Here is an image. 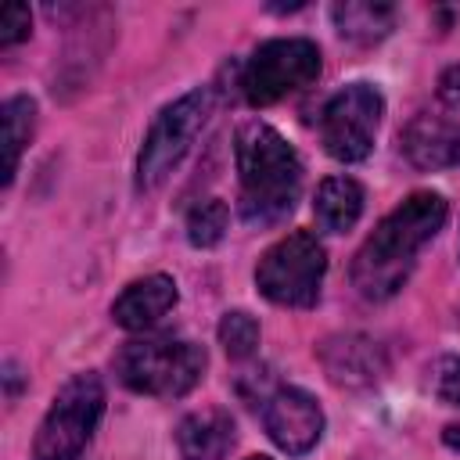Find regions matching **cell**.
Instances as JSON below:
<instances>
[{
	"instance_id": "1",
	"label": "cell",
	"mask_w": 460,
	"mask_h": 460,
	"mask_svg": "<svg viewBox=\"0 0 460 460\" xmlns=\"http://www.w3.org/2000/svg\"><path fill=\"white\" fill-rule=\"evenodd\" d=\"M442 223H446V198L435 190H417L402 205H395L352 259L356 291L370 302L392 298L406 284L420 248L442 230Z\"/></svg>"
},
{
	"instance_id": "2",
	"label": "cell",
	"mask_w": 460,
	"mask_h": 460,
	"mask_svg": "<svg viewBox=\"0 0 460 460\" xmlns=\"http://www.w3.org/2000/svg\"><path fill=\"white\" fill-rule=\"evenodd\" d=\"M237 172H241V216L252 226H273L295 208L302 190V162L295 147L270 122L241 126Z\"/></svg>"
},
{
	"instance_id": "3",
	"label": "cell",
	"mask_w": 460,
	"mask_h": 460,
	"mask_svg": "<svg viewBox=\"0 0 460 460\" xmlns=\"http://www.w3.org/2000/svg\"><path fill=\"white\" fill-rule=\"evenodd\" d=\"M115 367L122 385L140 395H183L201 381L205 349L183 338H140L119 352Z\"/></svg>"
},
{
	"instance_id": "4",
	"label": "cell",
	"mask_w": 460,
	"mask_h": 460,
	"mask_svg": "<svg viewBox=\"0 0 460 460\" xmlns=\"http://www.w3.org/2000/svg\"><path fill=\"white\" fill-rule=\"evenodd\" d=\"M208 111H212V90L208 86L190 90L158 111V119L151 122L144 147L137 155V190H155L158 183L169 180V172L190 151L194 137L205 129Z\"/></svg>"
},
{
	"instance_id": "5",
	"label": "cell",
	"mask_w": 460,
	"mask_h": 460,
	"mask_svg": "<svg viewBox=\"0 0 460 460\" xmlns=\"http://www.w3.org/2000/svg\"><path fill=\"white\" fill-rule=\"evenodd\" d=\"M104 413V385L97 374H75L50 402L40 420L32 456L36 460H75L97 431Z\"/></svg>"
},
{
	"instance_id": "6",
	"label": "cell",
	"mask_w": 460,
	"mask_h": 460,
	"mask_svg": "<svg viewBox=\"0 0 460 460\" xmlns=\"http://www.w3.org/2000/svg\"><path fill=\"white\" fill-rule=\"evenodd\" d=\"M327 270L323 244L309 230H295L262 252L255 266V284L262 298L288 309H305L320 298V280Z\"/></svg>"
},
{
	"instance_id": "7",
	"label": "cell",
	"mask_w": 460,
	"mask_h": 460,
	"mask_svg": "<svg viewBox=\"0 0 460 460\" xmlns=\"http://www.w3.org/2000/svg\"><path fill=\"white\" fill-rule=\"evenodd\" d=\"M316 75H320L316 43L295 40V36L291 40H270L248 58V65L241 72V90H244L248 104L266 108V104H277L288 93L316 83Z\"/></svg>"
},
{
	"instance_id": "8",
	"label": "cell",
	"mask_w": 460,
	"mask_h": 460,
	"mask_svg": "<svg viewBox=\"0 0 460 460\" xmlns=\"http://www.w3.org/2000/svg\"><path fill=\"white\" fill-rule=\"evenodd\" d=\"M385 111V97L370 83L341 86L320 115V140L338 162H363L374 147V133Z\"/></svg>"
},
{
	"instance_id": "9",
	"label": "cell",
	"mask_w": 460,
	"mask_h": 460,
	"mask_svg": "<svg viewBox=\"0 0 460 460\" xmlns=\"http://www.w3.org/2000/svg\"><path fill=\"white\" fill-rule=\"evenodd\" d=\"M262 424H266V435L273 438V446H280L291 456H302L320 442L323 413L309 392L277 388L262 402Z\"/></svg>"
},
{
	"instance_id": "10",
	"label": "cell",
	"mask_w": 460,
	"mask_h": 460,
	"mask_svg": "<svg viewBox=\"0 0 460 460\" xmlns=\"http://www.w3.org/2000/svg\"><path fill=\"white\" fill-rule=\"evenodd\" d=\"M320 363L327 377L341 388H367L377 385L388 370L381 345L367 334H334L320 345Z\"/></svg>"
},
{
	"instance_id": "11",
	"label": "cell",
	"mask_w": 460,
	"mask_h": 460,
	"mask_svg": "<svg viewBox=\"0 0 460 460\" xmlns=\"http://www.w3.org/2000/svg\"><path fill=\"white\" fill-rule=\"evenodd\" d=\"M176 298H180L176 280L165 277V273H151V277H140V280L126 284V291L111 305V316L126 331H144V327L158 323L176 305Z\"/></svg>"
},
{
	"instance_id": "12",
	"label": "cell",
	"mask_w": 460,
	"mask_h": 460,
	"mask_svg": "<svg viewBox=\"0 0 460 460\" xmlns=\"http://www.w3.org/2000/svg\"><path fill=\"white\" fill-rule=\"evenodd\" d=\"M180 460H223L234 446V420L226 410H194L176 428Z\"/></svg>"
},
{
	"instance_id": "13",
	"label": "cell",
	"mask_w": 460,
	"mask_h": 460,
	"mask_svg": "<svg viewBox=\"0 0 460 460\" xmlns=\"http://www.w3.org/2000/svg\"><path fill=\"white\" fill-rule=\"evenodd\" d=\"M456 144H460V129L449 126L438 115H420L410 122L402 147L410 155L413 165L420 169H438V165H456Z\"/></svg>"
},
{
	"instance_id": "14",
	"label": "cell",
	"mask_w": 460,
	"mask_h": 460,
	"mask_svg": "<svg viewBox=\"0 0 460 460\" xmlns=\"http://www.w3.org/2000/svg\"><path fill=\"white\" fill-rule=\"evenodd\" d=\"M313 212L327 234H345L349 226H356V219L363 212V187L352 176H331L320 183Z\"/></svg>"
},
{
	"instance_id": "15",
	"label": "cell",
	"mask_w": 460,
	"mask_h": 460,
	"mask_svg": "<svg viewBox=\"0 0 460 460\" xmlns=\"http://www.w3.org/2000/svg\"><path fill=\"white\" fill-rule=\"evenodd\" d=\"M334 29L352 40V43H377L381 36H388L392 22H395V7L392 4H374V0H345L331 7Z\"/></svg>"
},
{
	"instance_id": "16",
	"label": "cell",
	"mask_w": 460,
	"mask_h": 460,
	"mask_svg": "<svg viewBox=\"0 0 460 460\" xmlns=\"http://www.w3.org/2000/svg\"><path fill=\"white\" fill-rule=\"evenodd\" d=\"M32 122H36V101L18 93L4 101V183L14 180L18 172V158L32 137Z\"/></svg>"
},
{
	"instance_id": "17",
	"label": "cell",
	"mask_w": 460,
	"mask_h": 460,
	"mask_svg": "<svg viewBox=\"0 0 460 460\" xmlns=\"http://www.w3.org/2000/svg\"><path fill=\"white\" fill-rule=\"evenodd\" d=\"M226 219H230L226 201H219V198L198 201V205L187 212V241H190L194 248H212V244H219L223 234H226Z\"/></svg>"
},
{
	"instance_id": "18",
	"label": "cell",
	"mask_w": 460,
	"mask_h": 460,
	"mask_svg": "<svg viewBox=\"0 0 460 460\" xmlns=\"http://www.w3.org/2000/svg\"><path fill=\"white\" fill-rule=\"evenodd\" d=\"M219 345L226 349L230 359H248L255 352V345H259V323H255V316H248L241 309L237 313H226L219 320Z\"/></svg>"
},
{
	"instance_id": "19",
	"label": "cell",
	"mask_w": 460,
	"mask_h": 460,
	"mask_svg": "<svg viewBox=\"0 0 460 460\" xmlns=\"http://www.w3.org/2000/svg\"><path fill=\"white\" fill-rule=\"evenodd\" d=\"M32 29L29 7L25 4H4L0 7V47H14L18 40H25Z\"/></svg>"
},
{
	"instance_id": "20",
	"label": "cell",
	"mask_w": 460,
	"mask_h": 460,
	"mask_svg": "<svg viewBox=\"0 0 460 460\" xmlns=\"http://www.w3.org/2000/svg\"><path fill=\"white\" fill-rule=\"evenodd\" d=\"M431 385H435V395H438L442 402L460 406V356H446V359H438Z\"/></svg>"
},
{
	"instance_id": "21",
	"label": "cell",
	"mask_w": 460,
	"mask_h": 460,
	"mask_svg": "<svg viewBox=\"0 0 460 460\" xmlns=\"http://www.w3.org/2000/svg\"><path fill=\"white\" fill-rule=\"evenodd\" d=\"M438 101L446 108H460V65H453L438 75Z\"/></svg>"
},
{
	"instance_id": "22",
	"label": "cell",
	"mask_w": 460,
	"mask_h": 460,
	"mask_svg": "<svg viewBox=\"0 0 460 460\" xmlns=\"http://www.w3.org/2000/svg\"><path fill=\"white\" fill-rule=\"evenodd\" d=\"M442 442H446L449 449H456V453H460V424H449V428L442 431Z\"/></svg>"
},
{
	"instance_id": "23",
	"label": "cell",
	"mask_w": 460,
	"mask_h": 460,
	"mask_svg": "<svg viewBox=\"0 0 460 460\" xmlns=\"http://www.w3.org/2000/svg\"><path fill=\"white\" fill-rule=\"evenodd\" d=\"M456 165H460V144H456Z\"/></svg>"
},
{
	"instance_id": "24",
	"label": "cell",
	"mask_w": 460,
	"mask_h": 460,
	"mask_svg": "<svg viewBox=\"0 0 460 460\" xmlns=\"http://www.w3.org/2000/svg\"><path fill=\"white\" fill-rule=\"evenodd\" d=\"M248 460H266V456H248Z\"/></svg>"
}]
</instances>
